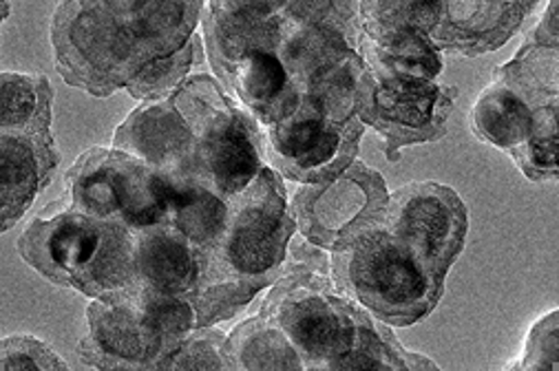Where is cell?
Here are the masks:
<instances>
[{"label": "cell", "mask_w": 559, "mask_h": 371, "mask_svg": "<svg viewBox=\"0 0 559 371\" xmlns=\"http://www.w3.org/2000/svg\"><path fill=\"white\" fill-rule=\"evenodd\" d=\"M297 224L288 206L284 177L267 164L248 189L230 202V222L206 256L195 297L198 327L237 316L288 270V248Z\"/></svg>", "instance_id": "6da1fadb"}, {"label": "cell", "mask_w": 559, "mask_h": 371, "mask_svg": "<svg viewBox=\"0 0 559 371\" xmlns=\"http://www.w3.org/2000/svg\"><path fill=\"white\" fill-rule=\"evenodd\" d=\"M19 254L47 282L88 299L135 286L133 230L73 208L36 217L19 239Z\"/></svg>", "instance_id": "7a4b0ae2"}, {"label": "cell", "mask_w": 559, "mask_h": 371, "mask_svg": "<svg viewBox=\"0 0 559 371\" xmlns=\"http://www.w3.org/2000/svg\"><path fill=\"white\" fill-rule=\"evenodd\" d=\"M334 288L390 327L427 319L444 295V282L383 226L332 252Z\"/></svg>", "instance_id": "3957f363"}, {"label": "cell", "mask_w": 559, "mask_h": 371, "mask_svg": "<svg viewBox=\"0 0 559 371\" xmlns=\"http://www.w3.org/2000/svg\"><path fill=\"white\" fill-rule=\"evenodd\" d=\"M272 286L259 312L288 334L306 369H334L352 347L358 306L334 288L330 259L312 243H297Z\"/></svg>", "instance_id": "277c9868"}, {"label": "cell", "mask_w": 559, "mask_h": 371, "mask_svg": "<svg viewBox=\"0 0 559 371\" xmlns=\"http://www.w3.org/2000/svg\"><path fill=\"white\" fill-rule=\"evenodd\" d=\"M168 100L195 135L198 175L228 202L239 198L265 166L263 129L209 73L186 77Z\"/></svg>", "instance_id": "5b68a950"}, {"label": "cell", "mask_w": 559, "mask_h": 371, "mask_svg": "<svg viewBox=\"0 0 559 371\" xmlns=\"http://www.w3.org/2000/svg\"><path fill=\"white\" fill-rule=\"evenodd\" d=\"M69 208L129 230L168 226L166 172L120 151L93 146L64 175Z\"/></svg>", "instance_id": "8992f818"}, {"label": "cell", "mask_w": 559, "mask_h": 371, "mask_svg": "<svg viewBox=\"0 0 559 371\" xmlns=\"http://www.w3.org/2000/svg\"><path fill=\"white\" fill-rule=\"evenodd\" d=\"M58 73L93 98H109L146 62L122 23L80 0H62L51 21Z\"/></svg>", "instance_id": "52a82bcc"}, {"label": "cell", "mask_w": 559, "mask_h": 371, "mask_svg": "<svg viewBox=\"0 0 559 371\" xmlns=\"http://www.w3.org/2000/svg\"><path fill=\"white\" fill-rule=\"evenodd\" d=\"M455 98V86L394 75L367 64L360 77L356 116L365 127L383 135L385 157L399 161L403 148L436 142L447 135V120Z\"/></svg>", "instance_id": "ba28073f"}, {"label": "cell", "mask_w": 559, "mask_h": 371, "mask_svg": "<svg viewBox=\"0 0 559 371\" xmlns=\"http://www.w3.org/2000/svg\"><path fill=\"white\" fill-rule=\"evenodd\" d=\"M388 200L383 175L356 159L332 179L301 183L290 213L308 243L336 252L383 226Z\"/></svg>", "instance_id": "9c48e42d"}, {"label": "cell", "mask_w": 559, "mask_h": 371, "mask_svg": "<svg viewBox=\"0 0 559 371\" xmlns=\"http://www.w3.org/2000/svg\"><path fill=\"white\" fill-rule=\"evenodd\" d=\"M383 228L444 282L467 241L469 215L449 185L412 181L390 195Z\"/></svg>", "instance_id": "30bf717a"}, {"label": "cell", "mask_w": 559, "mask_h": 371, "mask_svg": "<svg viewBox=\"0 0 559 371\" xmlns=\"http://www.w3.org/2000/svg\"><path fill=\"white\" fill-rule=\"evenodd\" d=\"M362 133L360 118L338 124L301 103L290 118L263 129L265 159L290 181L319 183L356 161Z\"/></svg>", "instance_id": "8fae6325"}, {"label": "cell", "mask_w": 559, "mask_h": 371, "mask_svg": "<svg viewBox=\"0 0 559 371\" xmlns=\"http://www.w3.org/2000/svg\"><path fill=\"white\" fill-rule=\"evenodd\" d=\"M88 332L78 345L80 360L96 369H153L162 345L129 290L93 299Z\"/></svg>", "instance_id": "7c38bea8"}, {"label": "cell", "mask_w": 559, "mask_h": 371, "mask_svg": "<svg viewBox=\"0 0 559 371\" xmlns=\"http://www.w3.org/2000/svg\"><path fill=\"white\" fill-rule=\"evenodd\" d=\"M539 0H440L442 16L429 40L440 51L483 56L500 49Z\"/></svg>", "instance_id": "4fadbf2b"}, {"label": "cell", "mask_w": 559, "mask_h": 371, "mask_svg": "<svg viewBox=\"0 0 559 371\" xmlns=\"http://www.w3.org/2000/svg\"><path fill=\"white\" fill-rule=\"evenodd\" d=\"M202 19L213 71L252 51H276L288 34L274 0H209Z\"/></svg>", "instance_id": "5bb4252c"}, {"label": "cell", "mask_w": 559, "mask_h": 371, "mask_svg": "<svg viewBox=\"0 0 559 371\" xmlns=\"http://www.w3.org/2000/svg\"><path fill=\"white\" fill-rule=\"evenodd\" d=\"M114 148L170 175H198L195 135L168 98L142 103L116 129Z\"/></svg>", "instance_id": "9a60e30c"}, {"label": "cell", "mask_w": 559, "mask_h": 371, "mask_svg": "<svg viewBox=\"0 0 559 371\" xmlns=\"http://www.w3.org/2000/svg\"><path fill=\"white\" fill-rule=\"evenodd\" d=\"M215 75L261 129L290 118L304 98L301 84L274 51H252Z\"/></svg>", "instance_id": "2e32d148"}, {"label": "cell", "mask_w": 559, "mask_h": 371, "mask_svg": "<svg viewBox=\"0 0 559 371\" xmlns=\"http://www.w3.org/2000/svg\"><path fill=\"white\" fill-rule=\"evenodd\" d=\"M204 263V256L166 224L133 232V267L138 288L195 301Z\"/></svg>", "instance_id": "e0dca14e"}, {"label": "cell", "mask_w": 559, "mask_h": 371, "mask_svg": "<svg viewBox=\"0 0 559 371\" xmlns=\"http://www.w3.org/2000/svg\"><path fill=\"white\" fill-rule=\"evenodd\" d=\"M58 161L53 137L0 135V235L12 230L32 208Z\"/></svg>", "instance_id": "ac0fdd59"}, {"label": "cell", "mask_w": 559, "mask_h": 371, "mask_svg": "<svg viewBox=\"0 0 559 371\" xmlns=\"http://www.w3.org/2000/svg\"><path fill=\"white\" fill-rule=\"evenodd\" d=\"M168 226L189 241L206 261L230 222V202L195 172H166Z\"/></svg>", "instance_id": "d6986e66"}, {"label": "cell", "mask_w": 559, "mask_h": 371, "mask_svg": "<svg viewBox=\"0 0 559 371\" xmlns=\"http://www.w3.org/2000/svg\"><path fill=\"white\" fill-rule=\"evenodd\" d=\"M204 0H133L122 27L144 60L179 51L195 36Z\"/></svg>", "instance_id": "ffe728a7"}, {"label": "cell", "mask_w": 559, "mask_h": 371, "mask_svg": "<svg viewBox=\"0 0 559 371\" xmlns=\"http://www.w3.org/2000/svg\"><path fill=\"white\" fill-rule=\"evenodd\" d=\"M226 369L267 371V369H306L288 334L270 316L257 314L239 323L224 340Z\"/></svg>", "instance_id": "44dd1931"}, {"label": "cell", "mask_w": 559, "mask_h": 371, "mask_svg": "<svg viewBox=\"0 0 559 371\" xmlns=\"http://www.w3.org/2000/svg\"><path fill=\"white\" fill-rule=\"evenodd\" d=\"M51 98L45 75L0 73V135L53 137Z\"/></svg>", "instance_id": "7402d4cb"}, {"label": "cell", "mask_w": 559, "mask_h": 371, "mask_svg": "<svg viewBox=\"0 0 559 371\" xmlns=\"http://www.w3.org/2000/svg\"><path fill=\"white\" fill-rule=\"evenodd\" d=\"M334 369H379V371H420L438 369V364L416 351H407L388 323L371 316L358 306L354 316V340L349 351Z\"/></svg>", "instance_id": "603a6c76"}, {"label": "cell", "mask_w": 559, "mask_h": 371, "mask_svg": "<svg viewBox=\"0 0 559 371\" xmlns=\"http://www.w3.org/2000/svg\"><path fill=\"white\" fill-rule=\"evenodd\" d=\"M442 16L440 0H360V38L390 45L409 36H431Z\"/></svg>", "instance_id": "cb8c5ba5"}, {"label": "cell", "mask_w": 559, "mask_h": 371, "mask_svg": "<svg viewBox=\"0 0 559 371\" xmlns=\"http://www.w3.org/2000/svg\"><path fill=\"white\" fill-rule=\"evenodd\" d=\"M358 29H345L338 25H306L290 29L276 47L293 77L304 84L314 71L325 69L356 51Z\"/></svg>", "instance_id": "d4e9b609"}, {"label": "cell", "mask_w": 559, "mask_h": 371, "mask_svg": "<svg viewBox=\"0 0 559 371\" xmlns=\"http://www.w3.org/2000/svg\"><path fill=\"white\" fill-rule=\"evenodd\" d=\"M496 82L509 86L531 107L557 103L559 96V47L533 38L520 47L518 56L496 69Z\"/></svg>", "instance_id": "484cf974"}, {"label": "cell", "mask_w": 559, "mask_h": 371, "mask_svg": "<svg viewBox=\"0 0 559 371\" xmlns=\"http://www.w3.org/2000/svg\"><path fill=\"white\" fill-rule=\"evenodd\" d=\"M531 120L533 109L515 91L493 80V84L483 91V96L474 107L472 129L480 140L511 155L524 144Z\"/></svg>", "instance_id": "4316f807"}, {"label": "cell", "mask_w": 559, "mask_h": 371, "mask_svg": "<svg viewBox=\"0 0 559 371\" xmlns=\"http://www.w3.org/2000/svg\"><path fill=\"white\" fill-rule=\"evenodd\" d=\"M367 62L358 51L347 58L314 71L308 80H304L301 103L321 113L323 118L345 124L356 116L360 77Z\"/></svg>", "instance_id": "83f0119b"}, {"label": "cell", "mask_w": 559, "mask_h": 371, "mask_svg": "<svg viewBox=\"0 0 559 371\" xmlns=\"http://www.w3.org/2000/svg\"><path fill=\"white\" fill-rule=\"evenodd\" d=\"M204 45L195 34L179 51L146 60L140 71L124 84V91L140 103L164 100L191 75L193 64L202 62Z\"/></svg>", "instance_id": "f1b7e54d"}, {"label": "cell", "mask_w": 559, "mask_h": 371, "mask_svg": "<svg viewBox=\"0 0 559 371\" xmlns=\"http://www.w3.org/2000/svg\"><path fill=\"white\" fill-rule=\"evenodd\" d=\"M358 53L369 67L394 75L436 80L444 69L440 49H436L427 36H409L390 45H371L360 38Z\"/></svg>", "instance_id": "f546056e"}, {"label": "cell", "mask_w": 559, "mask_h": 371, "mask_svg": "<svg viewBox=\"0 0 559 371\" xmlns=\"http://www.w3.org/2000/svg\"><path fill=\"white\" fill-rule=\"evenodd\" d=\"M557 113L559 103L533 109V120L524 144L511 153L513 161L531 181L557 177Z\"/></svg>", "instance_id": "4dcf8cb0"}, {"label": "cell", "mask_w": 559, "mask_h": 371, "mask_svg": "<svg viewBox=\"0 0 559 371\" xmlns=\"http://www.w3.org/2000/svg\"><path fill=\"white\" fill-rule=\"evenodd\" d=\"M224 340L226 334L213 325L195 327L155 362V369H226Z\"/></svg>", "instance_id": "1f68e13d"}, {"label": "cell", "mask_w": 559, "mask_h": 371, "mask_svg": "<svg viewBox=\"0 0 559 371\" xmlns=\"http://www.w3.org/2000/svg\"><path fill=\"white\" fill-rule=\"evenodd\" d=\"M557 310L544 314L528 332L520 362H513V369L531 371H557L559 369V332H557Z\"/></svg>", "instance_id": "d6a6232c"}, {"label": "cell", "mask_w": 559, "mask_h": 371, "mask_svg": "<svg viewBox=\"0 0 559 371\" xmlns=\"http://www.w3.org/2000/svg\"><path fill=\"white\" fill-rule=\"evenodd\" d=\"M69 364L43 340L32 336H10L0 340V371L10 369H67Z\"/></svg>", "instance_id": "836d02e7"}, {"label": "cell", "mask_w": 559, "mask_h": 371, "mask_svg": "<svg viewBox=\"0 0 559 371\" xmlns=\"http://www.w3.org/2000/svg\"><path fill=\"white\" fill-rule=\"evenodd\" d=\"M80 3L91 5V8H96V10H103V12L111 14V16H116V19H122L124 12L131 8L133 0H80Z\"/></svg>", "instance_id": "e575fe53"}, {"label": "cell", "mask_w": 559, "mask_h": 371, "mask_svg": "<svg viewBox=\"0 0 559 371\" xmlns=\"http://www.w3.org/2000/svg\"><path fill=\"white\" fill-rule=\"evenodd\" d=\"M10 16V0H0V23H5Z\"/></svg>", "instance_id": "d590c367"}]
</instances>
